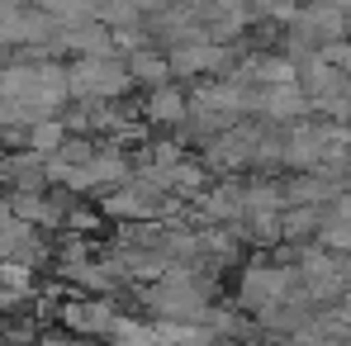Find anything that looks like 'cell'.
Instances as JSON below:
<instances>
[{
	"label": "cell",
	"instance_id": "obj_1",
	"mask_svg": "<svg viewBox=\"0 0 351 346\" xmlns=\"http://www.w3.org/2000/svg\"><path fill=\"white\" fill-rule=\"evenodd\" d=\"M214 289H219V280L204 275L199 266H176L171 275L143 285V304L157 323H209Z\"/></svg>",
	"mask_w": 351,
	"mask_h": 346
},
{
	"label": "cell",
	"instance_id": "obj_2",
	"mask_svg": "<svg viewBox=\"0 0 351 346\" xmlns=\"http://www.w3.org/2000/svg\"><path fill=\"white\" fill-rule=\"evenodd\" d=\"M247 114H256V86H237V81H214L199 86L190 95V128L199 138H219L237 123H247Z\"/></svg>",
	"mask_w": 351,
	"mask_h": 346
},
{
	"label": "cell",
	"instance_id": "obj_3",
	"mask_svg": "<svg viewBox=\"0 0 351 346\" xmlns=\"http://www.w3.org/2000/svg\"><path fill=\"white\" fill-rule=\"evenodd\" d=\"M66 86L86 105H114V100H123L133 90V76H128L123 58L105 53V58H81L76 66H66Z\"/></svg>",
	"mask_w": 351,
	"mask_h": 346
},
{
	"label": "cell",
	"instance_id": "obj_4",
	"mask_svg": "<svg viewBox=\"0 0 351 346\" xmlns=\"http://www.w3.org/2000/svg\"><path fill=\"white\" fill-rule=\"evenodd\" d=\"M294 271H299V289H304L308 304H332L337 308L351 289V256H332L323 247H304Z\"/></svg>",
	"mask_w": 351,
	"mask_h": 346
},
{
	"label": "cell",
	"instance_id": "obj_5",
	"mask_svg": "<svg viewBox=\"0 0 351 346\" xmlns=\"http://www.w3.org/2000/svg\"><path fill=\"white\" fill-rule=\"evenodd\" d=\"M294 294H299V271L294 266H266V261H256L237 280V308L252 313V318H261V313L280 308Z\"/></svg>",
	"mask_w": 351,
	"mask_h": 346
},
{
	"label": "cell",
	"instance_id": "obj_6",
	"mask_svg": "<svg viewBox=\"0 0 351 346\" xmlns=\"http://www.w3.org/2000/svg\"><path fill=\"white\" fill-rule=\"evenodd\" d=\"M261 133H266V123H237L228 133H219V138H209V147H204V171H247L252 166V157H256V143H261Z\"/></svg>",
	"mask_w": 351,
	"mask_h": 346
},
{
	"label": "cell",
	"instance_id": "obj_7",
	"mask_svg": "<svg viewBox=\"0 0 351 346\" xmlns=\"http://www.w3.org/2000/svg\"><path fill=\"white\" fill-rule=\"evenodd\" d=\"M332 138H337V128H328V123H308V119L294 123V128H285V166H290L294 175L323 171Z\"/></svg>",
	"mask_w": 351,
	"mask_h": 346
},
{
	"label": "cell",
	"instance_id": "obj_8",
	"mask_svg": "<svg viewBox=\"0 0 351 346\" xmlns=\"http://www.w3.org/2000/svg\"><path fill=\"white\" fill-rule=\"evenodd\" d=\"M351 19L337 10V5H318V0H308V5H299V14H294L290 34L294 38H304L313 53L318 48H328V43H337V38H347Z\"/></svg>",
	"mask_w": 351,
	"mask_h": 346
},
{
	"label": "cell",
	"instance_id": "obj_9",
	"mask_svg": "<svg viewBox=\"0 0 351 346\" xmlns=\"http://www.w3.org/2000/svg\"><path fill=\"white\" fill-rule=\"evenodd\" d=\"M62 328L66 332H76V337H110L119 323L114 304L110 299H100V294H81V299H66L58 308Z\"/></svg>",
	"mask_w": 351,
	"mask_h": 346
},
{
	"label": "cell",
	"instance_id": "obj_10",
	"mask_svg": "<svg viewBox=\"0 0 351 346\" xmlns=\"http://www.w3.org/2000/svg\"><path fill=\"white\" fill-rule=\"evenodd\" d=\"M62 29L43 14V10H0V48L5 43H19V48H53Z\"/></svg>",
	"mask_w": 351,
	"mask_h": 346
},
{
	"label": "cell",
	"instance_id": "obj_11",
	"mask_svg": "<svg viewBox=\"0 0 351 346\" xmlns=\"http://www.w3.org/2000/svg\"><path fill=\"white\" fill-rule=\"evenodd\" d=\"M167 66H171V76H204V71H219L223 81L233 76V48H223V43H190V48H171L167 53Z\"/></svg>",
	"mask_w": 351,
	"mask_h": 346
},
{
	"label": "cell",
	"instance_id": "obj_12",
	"mask_svg": "<svg viewBox=\"0 0 351 346\" xmlns=\"http://www.w3.org/2000/svg\"><path fill=\"white\" fill-rule=\"evenodd\" d=\"M256 114L271 128H294L308 119V95L299 90V81L294 86H266V90H256Z\"/></svg>",
	"mask_w": 351,
	"mask_h": 346
},
{
	"label": "cell",
	"instance_id": "obj_13",
	"mask_svg": "<svg viewBox=\"0 0 351 346\" xmlns=\"http://www.w3.org/2000/svg\"><path fill=\"white\" fill-rule=\"evenodd\" d=\"M299 90L308 95V110H328V105H337V100H347L351 95V76L342 71H332L328 62H304L299 66Z\"/></svg>",
	"mask_w": 351,
	"mask_h": 346
},
{
	"label": "cell",
	"instance_id": "obj_14",
	"mask_svg": "<svg viewBox=\"0 0 351 346\" xmlns=\"http://www.w3.org/2000/svg\"><path fill=\"white\" fill-rule=\"evenodd\" d=\"M280 195H285V209H328L337 195H347L342 190V180H332V175H290L285 185H280Z\"/></svg>",
	"mask_w": 351,
	"mask_h": 346
},
{
	"label": "cell",
	"instance_id": "obj_15",
	"mask_svg": "<svg viewBox=\"0 0 351 346\" xmlns=\"http://www.w3.org/2000/svg\"><path fill=\"white\" fill-rule=\"evenodd\" d=\"M53 48H58V53H76V62H81V58H105V53H114V34L95 19V24L62 29L58 38H53Z\"/></svg>",
	"mask_w": 351,
	"mask_h": 346
},
{
	"label": "cell",
	"instance_id": "obj_16",
	"mask_svg": "<svg viewBox=\"0 0 351 346\" xmlns=\"http://www.w3.org/2000/svg\"><path fill=\"white\" fill-rule=\"evenodd\" d=\"M143 114H147V123H157V128H180V123L190 119V95H185L176 81L162 86V90H147Z\"/></svg>",
	"mask_w": 351,
	"mask_h": 346
},
{
	"label": "cell",
	"instance_id": "obj_17",
	"mask_svg": "<svg viewBox=\"0 0 351 346\" xmlns=\"http://www.w3.org/2000/svg\"><path fill=\"white\" fill-rule=\"evenodd\" d=\"M290 346H351V328L337 318V313H313L299 332L290 337Z\"/></svg>",
	"mask_w": 351,
	"mask_h": 346
},
{
	"label": "cell",
	"instance_id": "obj_18",
	"mask_svg": "<svg viewBox=\"0 0 351 346\" xmlns=\"http://www.w3.org/2000/svg\"><path fill=\"white\" fill-rule=\"evenodd\" d=\"M128 62V76H133V86H143V90H162V86H171V66H167V53H152V48H143V53H133Z\"/></svg>",
	"mask_w": 351,
	"mask_h": 346
},
{
	"label": "cell",
	"instance_id": "obj_19",
	"mask_svg": "<svg viewBox=\"0 0 351 346\" xmlns=\"http://www.w3.org/2000/svg\"><path fill=\"white\" fill-rule=\"evenodd\" d=\"M38 10L58 29H76V24H95L100 19V0H38Z\"/></svg>",
	"mask_w": 351,
	"mask_h": 346
},
{
	"label": "cell",
	"instance_id": "obj_20",
	"mask_svg": "<svg viewBox=\"0 0 351 346\" xmlns=\"http://www.w3.org/2000/svg\"><path fill=\"white\" fill-rule=\"evenodd\" d=\"M323 228V209H280V237L299 247V242H318Z\"/></svg>",
	"mask_w": 351,
	"mask_h": 346
},
{
	"label": "cell",
	"instance_id": "obj_21",
	"mask_svg": "<svg viewBox=\"0 0 351 346\" xmlns=\"http://www.w3.org/2000/svg\"><path fill=\"white\" fill-rule=\"evenodd\" d=\"M66 138H71V133H66V123H62V119H43V123H34V128H29L24 147H29V152H38V157L48 162V157H58V152H62V143H66Z\"/></svg>",
	"mask_w": 351,
	"mask_h": 346
},
{
	"label": "cell",
	"instance_id": "obj_22",
	"mask_svg": "<svg viewBox=\"0 0 351 346\" xmlns=\"http://www.w3.org/2000/svg\"><path fill=\"white\" fill-rule=\"evenodd\" d=\"M285 209V195L276 180H252L247 185V214H280Z\"/></svg>",
	"mask_w": 351,
	"mask_h": 346
},
{
	"label": "cell",
	"instance_id": "obj_23",
	"mask_svg": "<svg viewBox=\"0 0 351 346\" xmlns=\"http://www.w3.org/2000/svg\"><path fill=\"white\" fill-rule=\"evenodd\" d=\"M110 337H114V346H157V323H133V318H119Z\"/></svg>",
	"mask_w": 351,
	"mask_h": 346
},
{
	"label": "cell",
	"instance_id": "obj_24",
	"mask_svg": "<svg viewBox=\"0 0 351 346\" xmlns=\"http://www.w3.org/2000/svg\"><path fill=\"white\" fill-rule=\"evenodd\" d=\"M318 62H328L332 71H342V76H351V38H337V43L318 48Z\"/></svg>",
	"mask_w": 351,
	"mask_h": 346
},
{
	"label": "cell",
	"instance_id": "obj_25",
	"mask_svg": "<svg viewBox=\"0 0 351 346\" xmlns=\"http://www.w3.org/2000/svg\"><path fill=\"white\" fill-rule=\"evenodd\" d=\"M332 313H337V318H342V323H347V328H351V289H347V299H342V304H337Z\"/></svg>",
	"mask_w": 351,
	"mask_h": 346
},
{
	"label": "cell",
	"instance_id": "obj_26",
	"mask_svg": "<svg viewBox=\"0 0 351 346\" xmlns=\"http://www.w3.org/2000/svg\"><path fill=\"white\" fill-rule=\"evenodd\" d=\"M0 162H5V147H0Z\"/></svg>",
	"mask_w": 351,
	"mask_h": 346
}]
</instances>
